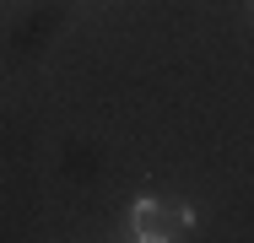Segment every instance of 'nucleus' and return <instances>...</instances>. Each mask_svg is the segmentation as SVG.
Here are the masks:
<instances>
[{
  "mask_svg": "<svg viewBox=\"0 0 254 243\" xmlns=\"http://www.w3.org/2000/svg\"><path fill=\"white\" fill-rule=\"evenodd\" d=\"M190 227H195V211H184V205H162V200L130 205V238L135 243H168V238H184Z\"/></svg>",
  "mask_w": 254,
  "mask_h": 243,
  "instance_id": "obj_1",
  "label": "nucleus"
}]
</instances>
